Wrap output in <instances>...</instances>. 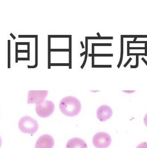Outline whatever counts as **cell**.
<instances>
[{"label":"cell","mask_w":147,"mask_h":148,"mask_svg":"<svg viewBox=\"0 0 147 148\" xmlns=\"http://www.w3.org/2000/svg\"><path fill=\"white\" fill-rule=\"evenodd\" d=\"M60 111L67 116H75L79 114L81 109L80 101L73 96L63 98L59 103Z\"/></svg>","instance_id":"cell-1"},{"label":"cell","mask_w":147,"mask_h":148,"mask_svg":"<svg viewBox=\"0 0 147 148\" xmlns=\"http://www.w3.org/2000/svg\"><path fill=\"white\" fill-rule=\"evenodd\" d=\"M18 128L23 133L33 134L39 128L38 122L29 116H25L20 118L18 123Z\"/></svg>","instance_id":"cell-2"},{"label":"cell","mask_w":147,"mask_h":148,"mask_svg":"<svg viewBox=\"0 0 147 148\" xmlns=\"http://www.w3.org/2000/svg\"><path fill=\"white\" fill-rule=\"evenodd\" d=\"M55 109L53 102L46 100L42 104L36 105L35 112L41 118H47L53 114Z\"/></svg>","instance_id":"cell-3"},{"label":"cell","mask_w":147,"mask_h":148,"mask_svg":"<svg viewBox=\"0 0 147 148\" xmlns=\"http://www.w3.org/2000/svg\"><path fill=\"white\" fill-rule=\"evenodd\" d=\"M112 139L110 135L105 132L96 133L93 137V143L97 148H107L111 145Z\"/></svg>","instance_id":"cell-4"},{"label":"cell","mask_w":147,"mask_h":148,"mask_svg":"<svg viewBox=\"0 0 147 148\" xmlns=\"http://www.w3.org/2000/svg\"><path fill=\"white\" fill-rule=\"evenodd\" d=\"M48 94L47 90H29L28 93V104H42Z\"/></svg>","instance_id":"cell-5"},{"label":"cell","mask_w":147,"mask_h":148,"mask_svg":"<svg viewBox=\"0 0 147 148\" xmlns=\"http://www.w3.org/2000/svg\"><path fill=\"white\" fill-rule=\"evenodd\" d=\"M54 145L53 138L48 134L40 136L36 141L35 148H53Z\"/></svg>","instance_id":"cell-6"},{"label":"cell","mask_w":147,"mask_h":148,"mask_svg":"<svg viewBox=\"0 0 147 148\" xmlns=\"http://www.w3.org/2000/svg\"><path fill=\"white\" fill-rule=\"evenodd\" d=\"M113 114L112 110L107 105L101 106L97 110V117L101 121H105L111 118Z\"/></svg>","instance_id":"cell-7"},{"label":"cell","mask_w":147,"mask_h":148,"mask_svg":"<svg viewBox=\"0 0 147 148\" xmlns=\"http://www.w3.org/2000/svg\"><path fill=\"white\" fill-rule=\"evenodd\" d=\"M66 148H87L84 140L79 138H74L67 141Z\"/></svg>","instance_id":"cell-8"},{"label":"cell","mask_w":147,"mask_h":148,"mask_svg":"<svg viewBox=\"0 0 147 148\" xmlns=\"http://www.w3.org/2000/svg\"><path fill=\"white\" fill-rule=\"evenodd\" d=\"M136 148H147V142H144L140 143Z\"/></svg>","instance_id":"cell-9"},{"label":"cell","mask_w":147,"mask_h":148,"mask_svg":"<svg viewBox=\"0 0 147 148\" xmlns=\"http://www.w3.org/2000/svg\"><path fill=\"white\" fill-rule=\"evenodd\" d=\"M144 123L146 126L147 127V113L146 114L144 118Z\"/></svg>","instance_id":"cell-10"},{"label":"cell","mask_w":147,"mask_h":148,"mask_svg":"<svg viewBox=\"0 0 147 148\" xmlns=\"http://www.w3.org/2000/svg\"><path fill=\"white\" fill-rule=\"evenodd\" d=\"M1 145H2V139H1V136H0V148L1 147Z\"/></svg>","instance_id":"cell-11"},{"label":"cell","mask_w":147,"mask_h":148,"mask_svg":"<svg viewBox=\"0 0 147 148\" xmlns=\"http://www.w3.org/2000/svg\"><path fill=\"white\" fill-rule=\"evenodd\" d=\"M123 92H127V93H133V92H134V91H130V92H129V91H123Z\"/></svg>","instance_id":"cell-12"}]
</instances>
